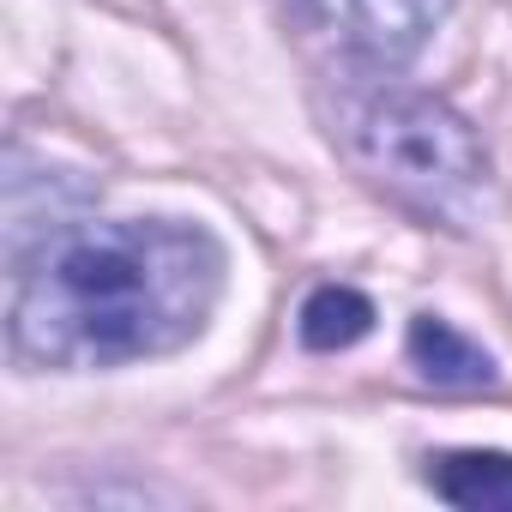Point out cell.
Segmentation results:
<instances>
[{
	"label": "cell",
	"mask_w": 512,
	"mask_h": 512,
	"mask_svg": "<svg viewBox=\"0 0 512 512\" xmlns=\"http://www.w3.org/2000/svg\"><path fill=\"white\" fill-rule=\"evenodd\" d=\"M223 278L229 253L193 217H73L13 260L7 350L31 374L157 362L211 326Z\"/></svg>",
	"instance_id": "1"
},
{
	"label": "cell",
	"mask_w": 512,
	"mask_h": 512,
	"mask_svg": "<svg viewBox=\"0 0 512 512\" xmlns=\"http://www.w3.org/2000/svg\"><path fill=\"white\" fill-rule=\"evenodd\" d=\"M332 133L386 199H398L428 223L458 229L488 187V151L476 127L434 91H410L392 79L368 85L344 97Z\"/></svg>",
	"instance_id": "2"
},
{
	"label": "cell",
	"mask_w": 512,
	"mask_h": 512,
	"mask_svg": "<svg viewBox=\"0 0 512 512\" xmlns=\"http://www.w3.org/2000/svg\"><path fill=\"white\" fill-rule=\"evenodd\" d=\"M446 13H452V0H350V43L362 67L404 73L428 49Z\"/></svg>",
	"instance_id": "3"
},
{
	"label": "cell",
	"mask_w": 512,
	"mask_h": 512,
	"mask_svg": "<svg viewBox=\"0 0 512 512\" xmlns=\"http://www.w3.org/2000/svg\"><path fill=\"white\" fill-rule=\"evenodd\" d=\"M404 350H410V362H416V374L428 386H446V392L494 386V356L476 338H464L452 320H440V314H416L410 332H404Z\"/></svg>",
	"instance_id": "4"
},
{
	"label": "cell",
	"mask_w": 512,
	"mask_h": 512,
	"mask_svg": "<svg viewBox=\"0 0 512 512\" xmlns=\"http://www.w3.org/2000/svg\"><path fill=\"white\" fill-rule=\"evenodd\" d=\"M422 482L458 512H512V452L458 446V452L428 458Z\"/></svg>",
	"instance_id": "5"
},
{
	"label": "cell",
	"mask_w": 512,
	"mask_h": 512,
	"mask_svg": "<svg viewBox=\"0 0 512 512\" xmlns=\"http://www.w3.org/2000/svg\"><path fill=\"white\" fill-rule=\"evenodd\" d=\"M368 332H374V302L362 290H350V284H320L296 314V338L314 356H338V350L362 344Z\"/></svg>",
	"instance_id": "6"
}]
</instances>
